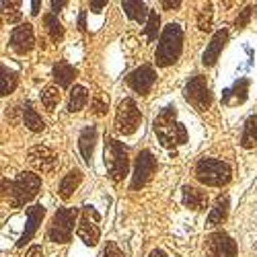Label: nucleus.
I'll use <instances>...</instances> for the list:
<instances>
[{"label":"nucleus","instance_id":"nucleus-32","mask_svg":"<svg viewBox=\"0 0 257 257\" xmlns=\"http://www.w3.org/2000/svg\"><path fill=\"white\" fill-rule=\"evenodd\" d=\"M159 23H161V19H159L157 11L148 13V19H146V39H148V41H155V39H157Z\"/></svg>","mask_w":257,"mask_h":257},{"label":"nucleus","instance_id":"nucleus-23","mask_svg":"<svg viewBox=\"0 0 257 257\" xmlns=\"http://www.w3.org/2000/svg\"><path fill=\"white\" fill-rule=\"evenodd\" d=\"M247 91H249V78H241L234 82V87L224 91V103L226 105H237V103H245L247 101Z\"/></svg>","mask_w":257,"mask_h":257},{"label":"nucleus","instance_id":"nucleus-16","mask_svg":"<svg viewBox=\"0 0 257 257\" xmlns=\"http://www.w3.org/2000/svg\"><path fill=\"white\" fill-rule=\"evenodd\" d=\"M226 41H228V31L226 29H220V31H216L212 35V39H210V44H208V48H206V52H204V56H202V64L204 66H214V64L218 62V58H220V54H222V50H224V46H226Z\"/></svg>","mask_w":257,"mask_h":257},{"label":"nucleus","instance_id":"nucleus-24","mask_svg":"<svg viewBox=\"0 0 257 257\" xmlns=\"http://www.w3.org/2000/svg\"><path fill=\"white\" fill-rule=\"evenodd\" d=\"M87 103H89V91L84 87H80V84H76V87L70 91V97H68V111L78 113L87 107Z\"/></svg>","mask_w":257,"mask_h":257},{"label":"nucleus","instance_id":"nucleus-4","mask_svg":"<svg viewBox=\"0 0 257 257\" xmlns=\"http://www.w3.org/2000/svg\"><path fill=\"white\" fill-rule=\"evenodd\" d=\"M232 169L228 163L218 159H200L196 165V179L210 187H222L230 181Z\"/></svg>","mask_w":257,"mask_h":257},{"label":"nucleus","instance_id":"nucleus-26","mask_svg":"<svg viewBox=\"0 0 257 257\" xmlns=\"http://www.w3.org/2000/svg\"><path fill=\"white\" fill-rule=\"evenodd\" d=\"M23 121H25V125L29 127L31 132H44L46 130L44 119L39 117V113L33 109L31 103H25V107H23Z\"/></svg>","mask_w":257,"mask_h":257},{"label":"nucleus","instance_id":"nucleus-37","mask_svg":"<svg viewBox=\"0 0 257 257\" xmlns=\"http://www.w3.org/2000/svg\"><path fill=\"white\" fill-rule=\"evenodd\" d=\"M107 3H109V0H91V11L93 13H101Z\"/></svg>","mask_w":257,"mask_h":257},{"label":"nucleus","instance_id":"nucleus-30","mask_svg":"<svg viewBox=\"0 0 257 257\" xmlns=\"http://www.w3.org/2000/svg\"><path fill=\"white\" fill-rule=\"evenodd\" d=\"M212 19H214L212 5L206 3V5L200 9V13H198V29H200V31H210V27H212Z\"/></svg>","mask_w":257,"mask_h":257},{"label":"nucleus","instance_id":"nucleus-9","mask_svg":"<svg viewBox=\"0 0 257 257\" xmlns=\"http://www.w3.org/2000/svg\"><path fill=\"white\" fill-rule=\"evenodd\" d=\"M140 121H142V115L134 99H123L117 105V111H115V130L123 136H130L136 132Z\"/></svg>","mask_w":257,"mask_h":257},{"label":"nucleus","instance_id":"nucleus-15","mask_svg":"<svg viewBox=\"0 0 257 257\" xmlns=\"http://www.w3.org/2000/svg\"><path fill=\"white\" fill-rule=\"evenodd\" d=\"M44 216H46V208L41 204L27 208V224H25L23 234H21V239L17 241V247H23L25 243H29L33 239V234L37 232V228H39L41 220H44Z\"/></svg>","mask_w":257,"mask_h":257},{"label":"nucleus","instance_id":"nucleus-38","mask_svg":"<svg viewBox=\"0 0 257 257\" xmlns=\"http://www.w3.org/2000/svg\"><path fill=\"white\" fill-rule=\"evenodd\" d=\"M66 3H68V0H52V13H60L64 7H66Z\"/></svg>","mask_w":257,"mask_h":257},{"label":"nucleus","instance_id":"nucleus-8","mask_svg":"<svg viewBox=\"0 0 257 257\" xmlns=\"http://www.w3.org/2000/svg\"><path fill=\"white\" fill-rule=\"evenodd\" d=\"M101 216H99V212L91 206H84L82 212H80V222H78V228H76V234H78V239L84 243V245H89V247H95L101 239Z\"/></svg>","mask_w":257,"mask_h":257},{"label":"nucleus","instance_id":"nucleus-27","mask_svg":"<svg viewBox=\"0 0 257 257\" xmlns=\"http://www.w3.org/2000/svg\"><path fill=\"white\" fill-rule=\"evenodd\" d=\"M241 144H243V148H253V146H257V115H251V117L245 121L243 136H241Z\"/></svg>","mask_w":257,"mask_h":257},{"label":"nucleus","instance_id":"nucleus-13","mask_svg":"<svg viewBox=\"0 0 257 257\" xmlns=\"http://www.w3.org/2000/svg\"><path fill=\"white\" fill-rule=\"evenodd\" d=\"M9 46L15 54L25 56L35 48V33H33V25L31 23H21L13 29Z\"/></svg>","mask_w":257,"mask_h":257},{"label":"nucleus","instance_id":"nucleus-1","mask_svg":"<svg viewBox=\"0 0 257 257\" xmlns=\"http://www.w3.org/2000/svg\"><path fill=\"white\" fill-rule=\"evenodd\" d=\"M153 127L165 148H175L187 142V130L181 121H177V109L173 105H167L165 109H161V113L153 121Z\"/></svg>","mask_w":257,"mask_h":257},{"label":"nucleus","instance_id":"nucleus-14","mask_svg":"<svg viewBox=\"0 0 257 257\" xmlns=\"http://www.w3.org/2000/svg\"><path fill=\"white\" fill-rule=\"evenodd\" d=\"M157 169V159L153 157L151 151H140L136 157V167H134V175H132V189H140L151 181L153 173Z\"/></svg>","mask_w":257,"mask_h":257},{"label":"nucleus","instance_id":"nucleus-10","mask_svg":"<svg viewBox=\"0 0 257 257\" xmlns=\"http://www.w3.org/2000/svg\"><path fill=\"white\" fill-rule=\"evenodd\" d=\"M204 249H206L208 257H237V243L232 241L230 234H226L222 230L208 234Z\"/></svg>","mask_w":257,"mask_h":257},{"label":"nucleus","instance_id":"nucleus-41","mask_svg":"<svg viewBox=\"0 0 257 257\" xmlns=\"http://www.w3.org/2000/svg\"><path fill=\"white\" fill-rule=\"evenodd\" d=\"M84 19H87V13L82 11L80 17H78V29H80V31H84V27H87V25H84Z\"/></svg>","mask_w":257,"mask_h":257},{"label":"nucleus","instance_id":"nucleus-18","mask_svg":"<svg viewBox=\"0 0 257 257\" xmlns=\"http://www.w3.org/2000/svg\"><path fill=\"white\" fill-rule=\"evenodd\" d=\"M95 142H97V127L95 125L84 127V130L80 132V138H78V148H80V155H82V159L87 165H91V161H93Z\"/></svg>","mask_w":257,"mask_h":257},{"label":"nucleus","instance_id":"nucleus-29","mask_svg":"<svg viewBox=\"0 0 257 257\" xmlns=\"http://www.w3.org/2000/svg\"><path fill=\"white\" fill-rule=\"evenodd\" d=\"M46 27H48V35H50V39L54 41V44H58V41H62V37H64V27H62V23L58 21V17H56V13H50V15H46Z\"/></svg>","mask_w":257,"mask_h":257},{"label":"nucleus","instance_id":"nucleus-39","mask_svg":"<svg viewBox=\"0 0 257 257\" xmlns=\"http://www.w3.org/2000/svg\"><path fill=\"white\" fill-rule=\"evenodd\" d=\"M25 257H44V251H41V247L39 245H33L29 251H27V255Z\"/></svg>","mask_w":257,"mask_h":257},{"label":"nucleus","instance_id":"nucleus-42","mask_svg":"<svg viewBox=\"0 0 257 257\" xmlns=\"http://www.w3.org/2000/svg\"><path fill=\"white\" fill-rule=\"evenodd\" d=\"M148 257H167L161 249H155V251H151V255H148Z\"/></svg>","mask_w":257,"mask_h":257},{"label":"nucleus","instance_id":"nucleus-33","mask_svg":"<svg viewBox=\"0 0 257 257\" xmlns=\"http://www.w3.org/2000/svg\"><path fill=\"white\" fill-rule=\"evenodd\" d=\"M107 107H109V97L105 95H95L93 103H91V111L97 115V117H103L107 113Z\"/></svg>","mask_w":257,"mask_h":257},{"label":"nucleus","instance_id":"nucleus-21","mask_svg":"<svg viewBox=\"0 0 257 257\" xmlns=\"http://www.w3.org/2000/svg\"><path fill=\"white\" fill-rule=\"evenodd\" d=\"M82 181V171L80 169H72L68 171V175H64V179L60 181V198L62 200H70V196L74 194V189L80 185Z\"/></svg>","mask_w":257,"mask_h":257},{"label":"nucleus","instance_id":"nucleus-17","mask_svg":"<svg viewBox=\"0 0 257 257\" xmlns=\"http://www.w3.org/2000/svg\"><path fill=\"white\" fill-rule=\"evenodd\" d=\"M181 196H183V206L189 208V210L200 212L208 206V194L202 189H198V187H194V185H183Z\"/></svg>","mask_w":257,"mask_h":257},{"label":"nucleus","instance_id":"nucleus-25","mask_svg":"<svg viewBox=\"0 0 257 257\" xmlns=\"http://www.w3.org/2000/svg\"><path fill=\"white\" fill-rule=\"evenodd\" d=\"M0 91H3V97H9L15 89H17V84H19V74L11 68H7L5 64H3V68H0Z\"/></svg>","mask_w":257,"mask_h":257},{"label":"nucleus","instance_id":"nucleus-3","mask_svg":"<svg viewBox=\"0 0 257 257\" xmlns=\"http://www.w3.org/2000/svg\"><path fill=\"white\" fill-rule=\"evenodd\" d=\"M105 167L107 173H109L111 181L119 183L127 171H130V157H127V148L123 146V142H119L113 136L105 138Z\"/></svg>","mask_w":257,"mask_h":257},{"label":"nucleus","instance_id":"nucleus-6","mask_svg":"<svg viewBox=\"0 0 257 257\" xmlns=\"http://www.w3.org/2000/svg\"><path fill=\"white\" fill-rule=\"evenodd\" d=\"M41 187V177L31 173V171H25V173H21L13 183H11V198H9V204L13 208H21L25 206L27 202H31L37 191Z\"/></svg>","mask_w":257,"mask_h":257},{"label":"nucleus","instance_id":"nucleus-36","mask_svg":"<svg viewBox=\"0 0 257 257\" xmlns=\"http://www.w3.org/2000/svg\"><path fill=\"white\" fill-rule=\"evenodd\" d=\"M181 3L183 0H163V9L165 11H175V9L181 7Z\"/></svg>","mask_w":257,"mask_h":257},{"label":"nucleus","instance_id":"nucleus-19","mask_svg":"<svg viewBox=\"0 0 257 257\" xmlns=\"http://www.w3.org/2000/svg\"><path fill=\"white\" fill-rule=\"evenodd\" d=\"M76 68L72 66V64H68V62H64V60H60L56 66H54V70H52V76H54V80L58 82V87H62V89H68L70 84H72V80L76 78Z\"/></svg>","mask_w":257,"mask_h":257},{"label":"nucleus","instance_id":"nucleus-12","mask_svg":"<svg viewBox=\"0 0 257 257\" xmlns=\"http://www.w3.org/2000/svg\"><path fill=\"white\" fill-rule=\"evenodd\" d=\"M27 161L35 171H39V173H52V171L56 169V165H58V155L52 151L50 146L37 144V146L29 148Z\"/></svg>","mask_w":257,"mask_h":257},{"label":"nucleus","instance_id":"nucleus-31","mask_svg":"<svg viewBox=\"0 0 257 257\" xmlns=\"http://www.w3.org/2000/svg\"><path fill=\"white\" fill-rule=\"evenodd\" d=\"M41 103H44V107L48 111H54L58 107V103H60V91L56 87L44 89V93H41Z\"/></svg>","mask_w":257,"mask_h":257},{"label":"nucleus","instance_id":"nucleus-2","mask_svg":"<svg viewBox=\"0 0 257 257\" xmlns=\"http://www.w3.org/2000/svg\"><path fill=\"white\" fill-rule=\"evenodd\" d=\"M183 52V29L177 23H169L159 39V46L155 52V62L157 66L167 68V66H173V64L179 60Z\"/></svg>","mask_w":257,"mask_h":257},{"label":"nucleus","instance_id":"nucleus-22","mask_svg":"<svg viewBox=\"0 0 257 257\" xmlns=\"http://www.w3.org/2000/svg\"><path fill=\"white\" fill-rule=\"evenodd\" d=\"M121 7L127 15V19H132L134 23H144V21L148 19V11L144 7V0H121Z\"/></svg>","mask_w":257,"mask_h":257},{"label":"nucleus","instance_id":"nucleus-40","mask_svg":"<svg viewBox=\"0 0 257 257\" xmlns=\"http://www.w3.org/2000/svg\"><path fill=\"white\" fill-rule=\"evenodd\" d=\"M41 9V0H31V15H39Z\"/></svg>","mask_w":257,"mask_h":257},{"label":"nucleus","instance_id":"nucleus-20","mask_svg":"<svg viewBox=\"0 0 257 257\" xmlns=\"http://www.w3.org/2000/svg\"><path fill=\"white\" fill-rule=\"evenodd\" d=\"M228 208H230L228 196H226V194L218 196L216 204H214V208H212L210 214H208V226H218V224H222V222L226 220V216H228Z\"/></svg>","mask_w":257,"mask_h":257},{"label":"nucleus","instance_id":"nucleus-35","mask_svg":"<svg viewBox=\"0 0 257 257\" xmlns=\"http://www.w3.org/2000/svg\"><path fill=\"white\" fill-rule=\"evenodd\" d=\"M101 257H123V253H121V249L113 243V241H109L107 243V247H105V251H103V255Z\"/></svg>","mask_w":257,"mask_h":257},{"label":"nucleus","instance_id":"nucleus-34","mask_svg":"<svg viewBox=\"0 0 257 257\" xmlns=\"http://www.w3.org/2000/svg\"><path fill=\"white\" fill-rule=\"evenodd\" d=\"M251 15H253V7H247V9L237 17V21H234V27H237V29H245L247 23H249V19H251Z\"/></svg>","mask_w":257,"mask_h":257},{"label":"nucleus","instance_id":"nucleus-28","mask_svg":"<svg viewBox=\"0 0 257 257\" xmlns=\"http://www.w3.org/2000/svg\"><path fill=\"white\" fill-rule=\"evenodd\" d=\"M5 23H17L21 19V0H0Z\"/></svg>","mask_w":257,"mask_h":257},{"label":"nucleus","instance_id":"nucleus-5","mask_svg":"<svg viewBox=\"0 0 257 257\" xmlns=\"http://www.w3.org/2000/svg\"><path fill=\"white\" fill-rule=\"evenodd\" d=\"M78 216H80L78 208H58L48 228V239L52 243H68L72 239V230Z\"/></svg>","mask_w":257,"mask_h":257},{"label":"nucleus","instance_id":"nucleus-11","mask_svg":"<svg viewBox=\"0 0 257 257\" xmlns=\"http://www.w3.org/2000/svg\"><path fill=\"white\" fill-rule=\"evenodd\" d=\"M125 82H127V87H130L132 91H136L138 95H148L153 91L155 82H157V72H155V68L151 66V64H142L140 68H136V70H132L130 74H127Z\"/></svg>","mask_w":257,"mask_h":257},{"label":"nucleus","instance_id":"nucleus-7","mask_svg":"<svg viewBox=\"0 0 257 257\" xmlns=\"http://www.w3.org/2000/svg\"><path fill=\"white\" fill-rule=\"evenodd\" d=\"M183 97H185V101L191 107H196L198 111H206V109H210V107H212L210 87H208L206 78L200 76V74L189 78V82L185 84V89H183Z\"/></svg>","mask_w":257,"mask_h":257}]
</instances>
